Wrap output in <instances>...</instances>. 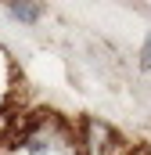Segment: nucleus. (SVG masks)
I'll use <instances>...</instances> for the list:
<instances>
[{
  "label": "nucleus",
  "instance_id": "1",
  "mask_svg": "<svg viewBox=\"0 0 151 155\" xmlns=\"http://www.w3.org/2000/svg\"><path fill=\"white\" fill-rule=\"evenodd\" d=\"M7 15H11V18H18V22H36L40 15H43V7H29V4H11V7H7Z\"/></svg>",
  "mask_w": 151,
  "mask_h": 155
},
{
  "label": "nucleus",
  "instance_id": "2",
  "mask_svg": "<svg viewBox=\"0 0 151 155\" xmlns=\"http://www.w3.org/2000/svg\"><path fill=\"white\" fill-rule=\"evenodd\" d=\"M144 69H151V40H148V47H144Z\"/></svg>",
  "mask_w": 151,
  "mask_h": 155
}]
</instances>
